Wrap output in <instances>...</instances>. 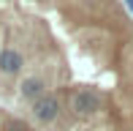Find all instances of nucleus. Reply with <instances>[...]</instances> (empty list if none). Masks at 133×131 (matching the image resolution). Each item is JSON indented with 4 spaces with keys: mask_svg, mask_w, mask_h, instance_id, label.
<instances>
[{
    "mask_svg": "<svg viewBox=\"0 0 133 131\" xmlns=\"http://www.w3.org/2000/svg\"><path fill=\"white\" fill-rule=\"evenodd\" d=\"M46 79L41 74H30V76H25V79L19 82V98L22 101H27V104H33L35 98H41L46 93Z\"/></svg>",
    "mask_w": 133,
    "mask_h": 131,
    "instance_id": "4",
    "label": "nucleus"
},
{
    "mask_svg": "<svg viewBox=\"0 0 133 131\" xmlns=\"http://www.w3.org/2000/svg\"><path fill=\"white\" fill-rule=\"evenodd\" d=\"M122 3H125V8H128L130 14H133V0H122Z\"/></svg>",
    "mask_w": 133,
    "mask_h": 131,
    "instance_id": "6",
    "label": "nucleus"
},
{
    "mask_svg": "<svg viewBox=\"0 0 133 131\" xmlns=\"http://www.w3.org/2000/svg\"><path fill=\"white\" fill-rule=\"evenodd\" d=\"M101 109V96L95 90H76L74 98H71V112L79 117H87L92 112Z\"/></svg>",
    "mask_w": 133,
    "mask_h": 131,
    "instance_id": "2",
    "label": "nucleus"
},
{
    "mask_svg": "<svg viewBox=\"0 0 133 131\" xmlns=\"http://www.w3.org/2000/svg\"><path fill=\"white\" fill-rule=\"evenodd\" d=\"M3 128L5 131H30V126L25 120H16V117H8V120L3 123Z\"/></svg>",
    "mask_w": 133,
    "mask_h": 131,
    "instance_id": "5",
    "label": "nucleus"
},
{
    "mask_svg": "<svg viewBox=\"0 0 133 131\" xmlns=\"http://www.w3.org/2000/svg\"><path fill=\"white\" fill-rule=\"evenodd\" d=\"M25 71V55L14 46H3L0 49V74L3 76H19Z\"/></svg>",
    "mask_w": 133,
    "mask_h": 131,
    "instance_id": "3",
    "label": "nucleus"
},
{
    "mask_svg": "<svg viewBox=\"0 0 133 131\" xmlns=\"http://www.w3.org/2000/svg\"><path fill=\"white\" fill-rule=\"evenodd\" d=\"M60 112H63V104H60V98L54 96V93H44L41 98H35L33 104H30V115L38 123H44V126L54 123L60 117Z\"/></svg>",
    "mask_w": 133,
    "mask_h": 131,
    "instance_id": "1",
    "label": "nucleus"
}]
</instances>
